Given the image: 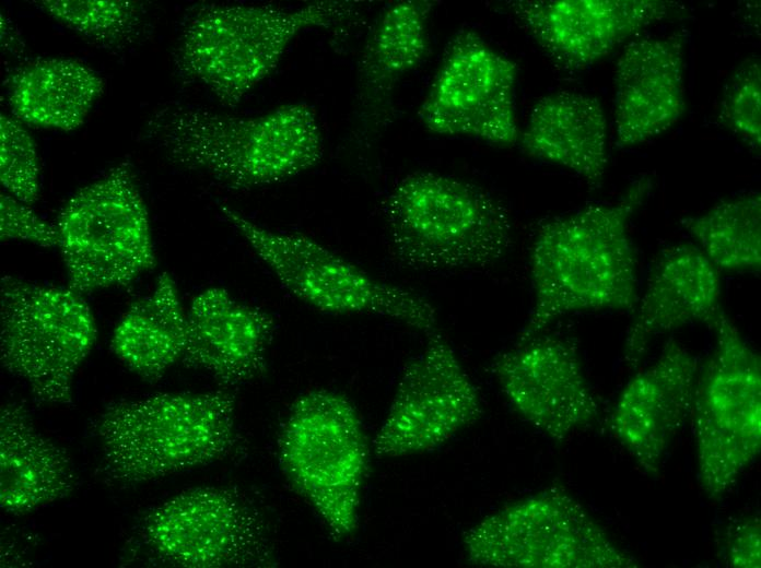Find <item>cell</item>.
Wrapping results in <instances>:
<instances>
[{"mask_svg":"<svg viewBox=\"0 0 761 568\" xmlns=\"http://www.w3.org/2000/svg\"><path fill=\"white\" fill-rule=\"evenodd\" d=\"M221 212L281 286L311 307L390 318L428 336L437 331L436 309L419 294L373 277L307 235L268 228L225 204Z\"/></svg>","mask_w":761,"mask_h":568,"instance_id":"10","label":"cell"},{"mask_svg":"<svg viewBox=\"0 0 761 568\" xmlns=\"http://www.w3.org/2000/svg\"><path fill=\"white\" fill-rule=\"evenodd\" d=\"M467 560L489 568H636L564 487L549 486L508 502L470 526Z\"/></svg>","mask_w":761,"mask_h":568,"instance_id":"8","label":"cell"},{"mask_svg":"<svg viewBox=\"0 0 761 568\" xmlns=\"http://www.w3.org/2000/svg\"><path fill=\"white\" fill-rule=\"evenodd\" d=\"M187 315L173 276L160 274L151 294L134 301L115 327L109 348L138 377L154 383L182 362Z\"/></svg>","mask_w":761,"mask_h":568,"instance_id":"25","label":"cell"},{"mask_svg":"<svg viewBox=\"0 0 761 568\" xmlns=\"http://www.w3.org/2000/svg\"><path fill=\"white\" fill-rule=\"evenodd\" d=\"M491 372L512 407L551 440L567 439L599 415L577 347L565 338L541 333L516 343L493 358Z\"/></svg>","mask_w":761,"mask_h":568,"instance_id":"15","label":"cell"},{"mask_svg":"<svg viewBox=\"0 0 761 568\" xmlns=\"http://www.w3.org/2000/svg\"><path fill=\"white\" fill-rule=\"evenodd\" d=\"M482 399L455 350L438 331L405 367L374 440L380 458L431 451L482 415Z\"/></svg>","mask_w":761,"mask_h":568,"instance_id":"14","label":"cell"},{"mask_svg":"<svg viewBox=\"0 0 761 568\" xmlns=\"http://www.w3.org/2000/svg\"><path fill=\"white\" fill-rule=\"evenodd\" d=\"M718 270L749 271L761 265V196L747 192L680 221Z\"/></svg>","mask_w":761,"mask_h":568,"instance_id":"26","label":"cell"},{"mask_svg":"<svg viewBox=\"0 0 761 568\" xmlns=\"http://www.w3.org/2000/svg\"><path fill=\"white\" fill-rule=\"evenodd\" d=\"M719 119L750 146L761 145V67L758 58L740 63L727 82Z\"/></svg>","mask_w":761,"mask_h":568,"instance_id":"29","label":"cell"},{"mask_svg":"<svg viewBox=\"0 0 761 568\" xmlns=\"http://www.w3.org/2000/svg\"><path fill=\"white\" fill-rule=\"evenodd\" d=\"M698 372L695 356L670 339L612 409L611 434L648 475L658 474L671 440L691 414Z\"/></svg>","mask_w":761,"mask_h":568,"instance_id":"17","label":"cell"},{"mask_svg":"<svg viewBox=\"0 0 761 568\" xmlns=\"http://www.w3.org/2000/svg\"><path fill=\"white\" fill-rule=\"evenodd\" d=\"M507 8L557 67L578 71L683 7L664 0H516Z\"/></svg>","mask_w":761,"mask_h":568,"instance_id":"16","label":"cell"},{"mask_svg":"<svg viewBox=\"0 0 761 568\" xmlns=\"http://www.w3.org/2000/svg\"><path fill=\"white\" fill-rule=\"evenodd\" d=\"M122 563L175 568L278 566L264 513L234 486L186 489L145 510L124 546Z\"/></svg>","mask_w":761,"mask_h":568,"instance_id":"6","label":"cell"},{"mask_svg":"<svg viewBox=\"0 0 761 568\" xmlns=\"http://www.w3.org/2000/svg\"><path fill=\"white\" fill-rule=\"evenodd\" d=\"M354 15L350 1H317L295 9L200 5L182 31L174 63L183 79L234 107L278 67L301 33L338 26Z\"/></svg>","mask_w":761,"mask_h":568,"instance_id":"4","label":"cell"},{"mask_svg":"<svg viewBox=\"0 0 761 568\" xmlns=\"http://www.w3.org/2000/svg\"><path fill=\"white\" fill-rule=\"evenodd\" d=\"M103 90L96 71L70 58L30 61L5 81L8 103L17 119L61 131L79 128Z\"/></svg>","mask_w":761,"mask_h":568,"instance_id":"24","label":"cell"},{"mask_svg":"<svg viewBox=\"0 0 761 568\" xmlns=\"http://www.w3.org/2000/svg\"><path fill=\"white\" fill-rule=\"evenodd\" d=\"M186 315L185 366L224 386L246 383L265 372L274 331L268 312L211 286L191 299Z\"/></svg>","mask_w":761,"mask_h":568,"instance_id":"19","label":"cell"},{"mask_svg":"<svg viewBox=\"0 0 761 568\" xmlns=\"http://www.w3.org/2000/svg\"><path fill=\"white\" fill-rule=\"evenodd\" d=\"M719 270L692 244L665 248L656 259L624 343V362L636 369L652 340L692 321L706 324L721 308Z\"/></svg>","mask_w":761,"mask_h":568,"instance_id":"20","label":"cell"},{"mask_svg":"<svg viewBox=\"0 0 761 568\" xmlns=\"http://www.w3.org/2000/svg\"><path fill=\"white\" fill-rule=\"evenodd\" d=\"M97 335L82 294L10 275L0 282V362L39 403L72 404L74 376Z\"/></svg>","mask_w":761,"mask_h":568,"instance_id":"11","label":"cell"},{"mask_svg":"<svg viewBox=\"0 0 761 568\" xmlns=\"http://www.w3.org/2000/svg\"><path fill=\"white\" fill-rule=\"evenodd\" d=\"M384 212L396 258L418 270L492 264L512 242L507 210L482 188L448 175L405 176Z\"/></svg>","mask_w":761,"mask_h":568,"instance_id":"5","label":"cell"},{"mask_svg":"<svg viewBox=\"0 0 761 568\" xmlns=\"http://www.w3.org/2000/svg\"><path fill=\"white\" fill-rule=\"evenodd\" d=\"M429 0L388 5L365 42L360 63L358 104L364 127L378 130L389 117L391 96L401 78L429 56Z\"/></svg>","mask_w":761,"mask_h":568,"instance_id":"23","label":"cell"},{"mask_svg":"<svg viewBox=\"0 0 761 568\" xmlns=\"http://www.w3.org/2000/svg\"><path fill=\"white\" fill-rule=\"evenodd\" d=\"M370 451L354 405L335 391L301 395L282 425L278 452L283 474L337 541L358 529Z\"/></svg>","mask_w":761,"mask_h":568,"instance_id":"7","label":"cell"},{"mask_svg":"<svg viewBox=\"0 0 761 568\" xmlns=\"http://www.w3.org/2000/svg\"><path fill=\"white\" fill-rule=\"evenodd\" d=\"M516 79L514 61L476 31L463 28L446 47L419 108L420 121L432 133L513 145L519 138Z\"/></svg>","mask_w":761,"mask_h":568,"instance_id":"13","label":"cell"},{"mask_svg":"<svg viewBox=\"0 0 761 568\" xmlns=\"http://www.w3.org/2000/svg\"><path fill=\"white\" fill-rule=\"evenodd\" d=\"M726 564L734 568L761 567V518L759 513L729 523L722 539Z\"/></svg>","mask_w":761,"mask_h":568,"instance_id":"31","label":"cell"},{"mask_svg":"<svg viewBox=\"0 0 761 568\" xmlns=\"http://www.w3.org/2000/svg\"><path fill=\"white\" fill-rule=\"evenodd\" d=\"M518 139L527 155L564 167L592 187L601 185L608 125L598 98L572 91L539 98Z\"/></svg>","mask_w":761,"mask_h":568,"instance_id":"22","label":"cell"},{"mask_svg":"<svg viewBox=\"0 0 761 568\" xmlns=\"http://www.w3.org/2000/svg\"><path fill=\"white\" fill-rule=\"evenodd\" d=\"M652 188V178L641 176L617 201L588 204L538 228L530 249L534 307L516 343L571 312L635 307L637 261L629 224Z\"/></svg>","mask_w":761,"mask_h":568,"instance_id":"1","label":"cell"},{"mask_svg":"<svg viewBox=\"0 0 761 568\" xmlns=\"http://www.w3.org/2000/svg\"><path fill=\"white\" fill-rule=\"evenodd\" d=\"M145 132L175 163L241 190L285 181L324 155L318 115L303 102L247 117L172 104L149 117Z\"/></svg>","mask_w":761,"mask_h":568,"instance_id":"2","label":"cell"},{"mask_svg":"<svg viewBox=\"0 0 761 568\" xmlns=\"http://www.w3.org/2000/svg\"><path fill=\"white\" fill-rule=\"evenodd\" d=\"M78 480L68 452L35 426L25 404L0 410V506L25 514L68 497Z\"/></svg>","mask_w":761,"mask_h":568,"instance_id":"21","label":"cell"},{"mask_svg":"<svg viewBox=\"0 0 761 568\" xmlns=\"http://www.w3.org/2000/svg\"><path fill=\"white\" fill-rule=\"evenodd\" d=\"M684 46L680 33L631 40L614 72L616 145L643 143L674 126L684 100Z\"/></svg>","mask_w":761,"mask_h":568,"instance_id":"18","label":"cell"},{"mask_svg":"<svg viewBox=\"0 0 761 568\" xmlns=\"http://www.w3.org/2000/svg\"><path fill=\"white\" fill-rule=\"evenodd\" d=\"M0 239L24 240L44 248H58L56 225L43 221L28 204L9 193L0 194Z\"/></svg>","mask_w":761,"mask_h":568,"instance_id":"30","label":"cell"},{"mask_svg":"<svg viewBox=\"0 0 761 568\" xmlns=\"http://www.w3.org/2000/svg\"><path fill=\"white\" fill-rule=\"evenodd\" d=\"M39 3L66 27L106 46L133 40L141 23L140 8L130 0H44Z\"/></svg>","mask_w":761,"mask_h":568,"instance_id":"27","label":"cell"},{"mask_svg":"<svg viewBox=\"0 0 761 568\" xmlns=\"http://www.w3.org/2000/svg\"><path fill=\"white\" fill-rule=\"evenodd\" d=\"M39 156L31 134L14 118L0 115V181L25 204H33L39 191Z\"/></svg>","mask_w":761,"mask_h":568,"instance_id":"28","label":"cell"},{"mask_svg":"<svg viewBox=\"0 0 761 568\" xmlns=\"http://www.w3.org/2000/svg\"><path fill=\"white\" fill-rule=\"evenodd\" d=\"M56 227L69 287L80 294L126 286L155 265L149 213L127 162L73 193Z\"/></svg>","mask_w":761,"mask_h":568,"instance_id":"12","label":"cell"},{"mask_svg":"<svg viewBox=\"0 0 761 568\" xmlns=\"http://www.w3.org/2000/svg\"><path fill=\"white\" fill-rule=\"evenodd\" d=\"M97 475L129 488L225 459L243 438L227 391L156 393L108 404L93 422Z\"/></svg>","mask_w":761,"mask_h":568,"instance_id":"3","label":"cell"},{"mask_svg":"<svg viewBox=\"0 0 761 568\" xmlns=\"http://www.w3.org/2000/svg\"><path fill=\"white\" fill-rule=\"evenodd\" d=\"M715 347L695 382L691 417L700 485L721 500L761 450V362L718 308Z\"/></svg>","mask_w":761,"mask_h":568,"instance_id":"9","label":"cell"}]
</instances>
